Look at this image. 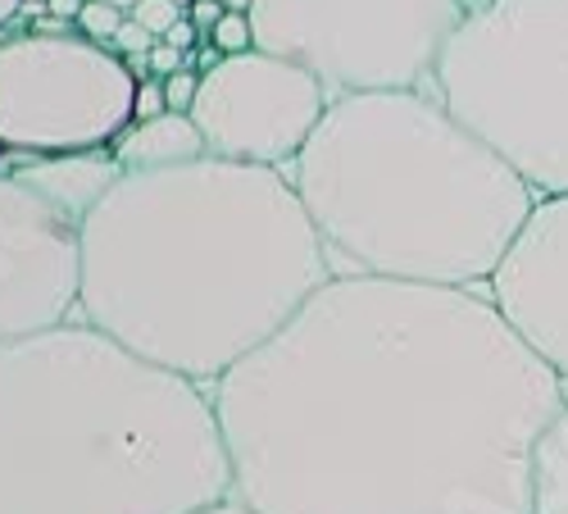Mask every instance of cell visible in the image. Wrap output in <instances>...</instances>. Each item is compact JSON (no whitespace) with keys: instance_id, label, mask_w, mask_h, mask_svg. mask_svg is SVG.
Masks as SVG:
<instances>
[{"instance_id":"cell-5","label":"cell","mask_w":568,"mask_h":514,"mask_svg":"<svg viewBox=\"0 0 568 514\" xmlns=\"http://www.w3.org/2000/svg\"><path fill=\"white\" fill-rule=\"evenodd\" d=\"M433 91L537 196H568V0H473Z\"/></svg>"},{"instance_id":"cell-8","label":"cell","mask_w":568,"mask_h":514,"mask_svg":"<svg viewBox=\"0 0 568 514\" xmlns=\"http://www.w3.org/2000/svg\"><path fill=\"white\" fill-rule=\"evenodd\" d=\"M327 105L333 91L310 69L255 46L246 56H223L210 73H201L192 123L201 128L210 155L287 173Z\"/></svg>"},{"instance_id":"cell-23","label":"cell","mask_w":568,"mask_h":514,"mask_svg":"<svg viewBox=\"0 0 568 514\" xmlns=\"http://www.w3.org/2000/svg\"><path fill=\"white\" fill-rule=\"evenodd\" d=\"M192 514H260V510H251L246 501H236V496H223V501L201 505V510H192Z\"/></svg>"},{"instance_id":"cell-13","label":"cell","mask_w":568,"mask_h":514,"mask_svg":"<svg viewBox=\"0 0 568 514\" xmlns=\"http://www.w3.org/2000/svg\"><path fill=\"white\" fill-rule=\"evenodd\" d=\"M537 514H568V405L537 455Z\"/></svg>"},{"instance_id":"cell-15","label":"cell","mask_w":568,"mask_h":514,"mask_svg":"<svg viewBox=\"0 0 568 514\" xmlns=\"http://www.w3.org/2000/svg\"><path fill=\"white\" fill-rule=\"evenodd\" d=\"M123 23H128V14L114 10V6H105V0H87L82 14H78V32H82L87 41H101V46H110Z\"/></svg>"},{"instance_id":"cell-21","label":"cell","mask_w":568,"mask_h":514,"mask_svg":"<svg viewBox=\"0 0 568 514\" xmlns=\"http://www.w3.org/2000/svg\"><path fill=\"white\" fill-rule=\"evenodd\" d=\"M196 32H201V28H196L192 19H178V23H173V28H169L160 41H169V46H178V51L192 56V51H196Z\"/></svg>"},{"instance_id":"cell-7","label":"cell","mask_w":568,"mask_h":514,"mask_svg":"<svg viewBox=\"0 0 568 514\" xmlns=\"http://www.w3.org/2000/svg\"><path fill=\"white\" fill-rule=\"evenodd\" d=\"M136 78L82 32L0 37V155L60 160L110 151L132 128Z\"/></svg>"},{"instance_id":"cell-25","label":"cell","mask_w":568,"mask_h":514,"mask_svg":"<svg viewBox=\"0 0 568 514\" xmlns=\"http://www.w3.org/2000/svg\"><path fill=\"white\" fill-rule=\"evenodd\" d=\"M19 14H23V0H0V28L14 23Z\"/></svg>"},{"instance_id":"cell-17","label":"cell","mask_w":568,"mask_h":514,"mask_svg":"<svg viewBox=\"0 0 568 514\" xmlns=\"http://www.w3.org/2000/svg\"><path fill=\"white\" fill-rule=\"evenodd\" d=\"M128 19H136L141 28H151L155 37H164V32H169L178 19H186V14L173 6V0H141V6H136Z\"/></svg>"},{"instance_id":"cell-26","label":"cell","mask_w":568,"mask_h":514,"mask_svg":"<svg viewBox=\"0 0 568 514\" xmlns=\"http://www.w3.org/2000/svg\"><path fill=\"white\" fill-rule=\"evenodd\" d=\"M219 6H223V10H236V14H251L255 0H219Z\"/></svg>"},{"instance_id":"cell-30","label":"cell","mask_w":568,"mask_h":514,"mask_svg":"<svg viewBox=\"0 0 568 514\" xmlns=\"http://www.w3.org/2000/svg\"><path fill=\"white\" fill-rule=\"evenodd\" d=\"M41 6H45V0H41Z\"/></svg>"},{"instance_id":"cell-27","label":"cell","mask_w":568,"mask_h":514,"mask_svg":"<svg viewBox=\"0 0 568 514\" xmlns=\"http://www.w3.org/2000/svg\"><path fill=\"white\" fill-rule=\"evenodd\" d=\"M105 6H114V10H123V14H132V10L141 6V0H105Z\"/></svg>"},{"instance_id":"cell-19","label":"cell","mask_w":568,"mask_h":514,"mask_svg":"<svg viewBox=\"0 0 568 514\" xmlns=\"http://www.w3.org/2000/svg\"><path fill=\"white\" fill-rule=\"evenodd\" d=\"M160 114H169V101H164V78H146V82H136L132 123H136V119H160Z\"/></svg>"},{"instance_id":"cell-11","label":"cell","mask_w":568,"mask_h":514,"mask_svg":"<svg viewBox=\"0 0 568 514\" xmlns=\"http://www.w3.org/2000/svg\"><path fill=\"white\" fill-rule=\"evenodd\" d=\"M14 178L82 223L101 205L110 187L123 178V169L114 164L110 151H91V155H60V160H23V164H14Z\"/></svg>"},{"instance_id":"cell-24","label":"cell","mask_w":568,"mask_h":514,"mask_svg":"<svg viewBox=\"0 0 568 514\" xmlns=\"http://www.w3.org/2000/svg\"><path fill=\"white\" fill-rule=\"evenodd\" d=\"M82 6H87V0H45V10H51L55 19H69V23H78Z\"/></svg>"},{"instance_id":"cell-4","label":"cell","mask_w":568,"mask_h":514,"mask_svg":"<svg viewBox=\"0 0 568 514\" xmlns=\"http://www.w3.org/2000/svg\"><path fill=\"white\" fill-rule=\"evenodd\" d=\"M287 178L333 278L487 292L537 205L433 87L333 97Z\"/></svg>"},{"instance_id":"cell-22","label":"cell","mask_w":568,"mask_h":514,"mask_svg":"<svg viewBox=\"0 0 568 514\" xmlns=\"http://www.w3.org/2000/svg\"><path fill=\"white\" fill-rule=\"evenodd\" d=\"M186 19H192L201 32H214V23L223 19V6H219V0H196V6L186 10Z\"/></svg>"},{"instance_id":"cell-2","label":"cell","mask_w":568,"mask_h":514,"mask_svg":"<svg viewBox=\"0 0 568 514\" xmlns=\"http://www.w3.org/2000/svg\"><path fill=\"white\" fill-rule=\"evenodd\" d=\"M78 232V319L201 387L333 278L292 178L219 155L123 173Z\"/></svg>"},{"instance_id":"cell-18","label":"cell","mask_w":568,"mask_h":514,"mask_svg":"<svg viewBox=\"0 0 568 514\" xmlns=\"http://www.w3.org/2000/svg\"><path fill=\"white\" fill-rule=\"evenodd\" d=\"M155 41H160V37H155L151 28H141L136 19H128V23L114 32L110 51H114V56H123V60H128V56H151V46H155Z\"/></svg>"},{"instance_id":"cell-10","label":"cell","mask_w":568,"mask_h":514,"mask_svg":"<svg viewBox=\"0 0 568 514\" xmlns=\"http://www.w3.org/2000/svg\"><path fill=\"white\" fill-rule=\"evenodd\" d=\"M487 296L568 392V196H537Z\"/></svg>"},{"instance_id":"cell-3","label":"cell","mask_w":568,"mask_h":514,"mask_svg":"<svg viewBox=\"0 0 568 514\" xmlns=\"http://www.w3.org/2000/svg\"><path fill=\"white\" fill-rule=\"evenodd\" d=\"M223 496L210 387L82 319L0 346V514H192Z\"/></svg>"},{"instance_id":"cell-28","label":"cell","mask_w":568,"mask_h":514,"mask_svg":"<svg viewBox=\"0 0 568 514\" xmlns=\"http://www.w3.org/2000/svg\"><path fill=\"white\" fill-rule=\"evenodd\" d=\"M0 173H14V160L10 155H0Z\"/></svg>"},{"instance_id":"cell-29","label":"cell","mask_w":568,"mask_h":514,"mask_svg":"<svg viewBox=\"0 0 568 514\" xmlns=\"http://www.w3.org/2000/svg\"><path fill=\"white\" fill-rule=\"evenodd\" d=\"M173 6H178V10L186 14V10H192V6H196V0H173Z\"/></svg>"},{"instance_id":"cell-1","label":"cell","mask_w":568,"mask_h":514,"mask_svg":"<svg viewBox=\"0 0 568 514\" xmlns=\"http://www.w3.org/2000/svg\"><path fill=\"white\" fill-rule=\"evenodd\" d=\"M210 401L260 514H537L568 392L487 292L327 278Z\"/></svg>"},{"instance_id":"cell-20","label":"cell","mask_w":568,"mask_h":514,"mask_svg":"<svg viewBox=\"0 0 568 514\" xmlns=\"http://www.w3.org/2000/svg\"><path fill=\"white\" fill-rule=\"evenodd\" d=\"M146 60H151V78H173L178 69H192L186 64V51H178V46H169V41H155Z\"/></svg>"},{"instance_id":"cell-16","label":"cell","mask_w":568,"mask_h":514,"mask_svg":"<svg viewBox=\"0 0 568 514\" xmlns=\"http://www.w3.org/2000/svg\"><path fill=\"white\" fill-rule=\"evenodd\" d=\"M196 91H201V73L196 69H178L173 78H164V101H169L173 114H192Z\"/></svg>"},{"instance_id":"cell-6","label":"cell","mask_w":568,"mask_h":514,"mask_svg":"<svg viewBox=\"0 0 568 514\" xmlns=\"http://www.w3.org/2000/svg\"><path fill=\"white\" fill-rule=\"evenodd\" d=\"M473 0H255V46L310 69L333 97L433 87Z\"/></svg>"},{"instance_id":"cell-12","label":"cell","mask_w":568,"mask_h":514,"mask_svg":"<svg viewBox=\"0 0 568 514\" xmlns=\"http://www.w3.org/2000/svg\"><path fill=\"white\" fill-rule=\"evenodd\" d=\"M114 164L123 173H151V169H178V164H192L205 151V137L192 123V114H160V119H136L119 142L110 147Z\"/></svg>"},{"instance_id":"cell-9","label":"cell","mask_w":568,"mask_h":514,"mask_svg":"<svg viewBox=\"0 0 568 514\" xmlns=\"http://www.w3.org/2000/svg\"><path fill=\"white\" fill-rule=\"evenodd\" d=\"M82 232L60 205L0 173V346L78 319Z\"/></svg>"},{"instance_id":"cell-14","label":"cell","mask_w":568,"mask_h":514,"mask_svg":"<svg viewBox=\"0 0 568 514\" xmlns=\"http://www.w3.org/2000/svg\"><path fill=\"white\" fill-rule=\"evenodd\" d=\"M210 41L219 46V56H246V51H255V23H251V14L223 10V19L214 23Z\"/></svg>"}]
</instances>
